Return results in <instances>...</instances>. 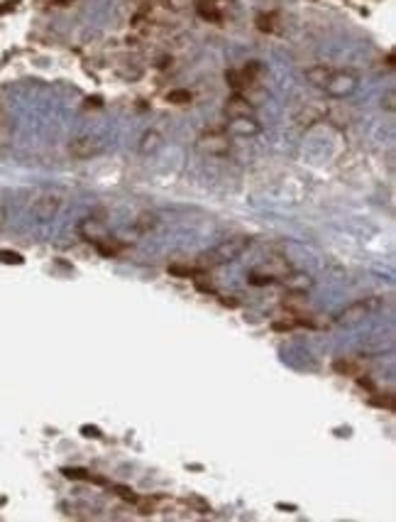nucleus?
<instances>
[{
    "label": "nucleus",
    "mask_w": 396,
    "mask_h": 522,
    "mask_svg": "<svg viewBox=\"0 0 396 522\" xmlns=\"http://www.w3.org/2000/svg\"><path fill=\"white\" fill-rule=\"evenodd\" d=\"M250 243L252 241L247 236L225 238V241L218 243L213 250H208V253H203L201 258H198V268L206 272L208 268H218V265L233 263V260H237L242 253H245L247 248H250Z\"/></svg>",
    "instance_id": "nucleus-1"
},
{
    "label": "nucleus",
    "mask_w": 396,
    "mask_h": 522,
    "mask_svg": "<svg viewBox=\"0 0 396 522\" xmlns=\"http://www.w3.org/2000/svg\"><path fill=\"white\" fill-rule=\"evenodd\" d=\"M358 86H360L358 74L350 72V69H342V72L330 74L323 89L330 98H347V96H352L355 91H358Z\"/></svg>",
    "instance_id": "nucleus-2"
},
{
    "label": "nucleus",
    "mask_w": 396,
    "mask_h": 522,
    "mask_svg": "<svg viewBox=\"0 0 396 522\" xmlns=\"http://www.w3.org/2000/svg\"><path fill=\"white\" fill-rule=\"evenodd\" d=\"M382 299L380 297H364L360 299V302L350 304V307H345L340 312V314L335 316V324H340V326H355L358 321H362L364 316H369L374 312V309H380Z\"/></svg>",
    "instance_id": "nucleus-3"
},
{
    "label": "nucleus",
    "mask_w": 396,
    "mask_h": 522,
    "mask_svg": "<svg viewBox=\"0 0 396 522\" xmlns=\"http://www.w3.org/2000/svg\"><path fill=\"white\" fill-rule=\"evenodd\" d=\"M196 145L208 157H225L230 152V135L225 130H208L198 138Z\"/></svg>",
    "instance_id": "nucleus-4"
},
{
    "label": "nucleus",
    "mask_w": 396,
    "mask_h": 522,
    "mask_svg": "<svg viewBox=\"0 0 396 522\" xmlns=\"http://www.w3.org/2000/svg\"><path fill=\"white\" fill-rule=\"evenodd\" d=\"M69 152H71V157L76 160H91V157H98L103 152V140L101 138H95V135H78L69 142Z\"/></svg>",
    "instance_id": "nucleus-5"
},
{
    "label": "nucleus",
    "mask_w": 396,
    "mask_h": 522,
    "mask_svg": "<svg viewBox=\"0 0 396 522\" xmlns=\"http://www.w3.org/2000/svg\"><path fill=\"white\" fill-rule=\"evenodd\" d=\"M225 133L230 138H255V135L262 133V125L255 116H240V118H228Z\"/></svg>",
    "instance_id": "nucleus-6"
},
{
    "label": "nucleus",
    "mask_w": 396,
    "mask_h": 522,
    "mask_svg": "<svg viewBox=\"0 0 396 522\" xmlns=\"http://www.w3.org/2000/svg\"><path fill=\"white\" fill-rule=\"evenodd\" d=\"M59 206H62V199L56 197V194H42V197L34 199L32 214L37 221H51L56 216V211H59Z\"/></svg>",
    "instance_id": "nucleus-7"
},
{
    "label": "nucleus",
    "mask_w": 396,
    "mask_h": 522,
    "mask_svg": "<svg viewBox=\"0 0 396 522\" xmlns=\"http://www.w3.org/2000/svg\"><path fill=\"white\" fill-rule=\"evenodd\" d=\"M78 236L89 243H98V241H103V238H108V228H106V224H103V219L89 216V219H84L81 224H78Z\"/></svg>",
    "instance_id": "nucleus-8"
},
{
    "label": "nucleus",
    "mask_w": 396,
    "mask_h": 522,
    "mask_svg": "<svg viewBox=\"0 0 396 522\" xmlns=\"http://www.w3.org/2000/svg\"><path fill=\"white\" fill-rule=\"evenodd\" d=\"M225 116L228 118H240V116H255V106L250 103V98L242 94H233L225 103Z\"/></svg>",
    "instance_id": "nucleus-9"
},
{
    "label": "nucleus",
    "mask_w": 396,
    "mask_h": 522,
    "mask_svg": "<svg viewBox=\"0 0 396 522\" xmlns=\"http://www.w3.org/2000/svg\"><path fill=\"white\" fill-rule=\"evenodd\" d=\"M281 280H284L286 290H289V292H296V294H306L313 285L308 275H303V272H291V270L281 277Z\"/></svg>",
    "instance_id": "nucleus-10"
},
{
    "label": "nucleus",
    "mask_w": 396,
    "mask_h": 522,
    "mask_svg": "<svg viewBox=\"0 0 396 522\" xmlns=\"http://www.w3.org/2000/svg\"><path fill=\"white\" fill-rule=\"evenodd\" d=\"M167 272L172 277H181V280H198V277L203 275L201 268H196V265H179V263L167 265Z\"/></svg>",
    "instance_id": "nucleus-11"
},
{
    "label": "nucleus",
    "mask_w": 396,
    "mask_h": 522,
    "mask_svg": "<svg viewBox=\"0 0 396 522\" xmlns=\"http://www.w3.org/2000/svg\"><path fill=\"white\" fill-rule=\"evenodd\" d=\"M62 476L69 478V481H91V483H98V486H106V478H98L93 476L91 471H86V468H62Z\"/></svg>",
    "instance_id": "nucleus-12"
},
{
    "label": "nucleus",
    "mask_w": 396,
    "mask_h": 522,
    "mask_svg": "<svg viewBox=\"0 0 396 522\" xmlns=\"http://www.w3.org/2000/svg\"><path fill=\"white\" fill-rule=\"evenodd\" d=\"M159 147H162V135L156 133V130H147L140 140V152L142 155H154Z\"/></svg>",
    "instance_id": "nucleus-13"
},
{
    "label": "nucleus",
    "mask_w": 396,
    "mask_h": 522,
    "mask_svg": "<svg viewBox=\"0 0 396 522\" xmlns=\"http://www.w3.org/2000/svg\"><path fill=\"white\" fill-rule=\"evenodd\" d=\"M196 10H198L201 17L211 20V23H220V20H223V12L218 10L213 0H198V3H196Z\"/></svg>",
    "instance_id": "nucleus-14"
},
{
    "label": "nucleus",
    "mask_w": 396,
    "mask_h": 522,
    "mask_svg": "<svg viewBox=\"0 0 396 522\" xmlns=\"http://www.w3.org/2000/svg\"><path fill=\"white\" fill-rule=\"evenodd\" d=\"M93 246H95V250L103 255V258H115L117 253H123V250H125L123 243H115L110 236L103 238V241H98V243H93Z\"/></svg>",
    "instance_id": "nucleus-15"
},
{
    "label": "nucleus",
    "mask_w": 396,
    "mask_h": 522,
    "mask_svg": "<svg viewBox=\"0 0 396 522\" xmlns=\"http://www.w3.org/2000/svg\"><path fill=\"white\" fill-rule=\"evenodd\" d=\"M330 74H333V69H328V67H323V64H321V67L308 69V72H306V79L311 81L313 86H321V89H323Z\"/></svg>",
    "instance_id": "nucleus-16"
},
{
    "label": "nucleus",
    "mask_w": 396,
    "mask_h": 522,
    "mask_svg": "<svg viewBox=\"0 0 396 522\" xmlns=\"http://www.w3.org/2000/svg\"><path fill=\"white\" fill-rule=\"evenodd\" d=\"M167 101L174 103V106H186V103L194 101V94L189 89H174L167 94Z\"/></svg>",
    "instance_id": "nucleus-17"
},
{
    "label": "nucleus",
    "mask_w": 396,
    "mask_h": 522,
    "mask_svg": "<svg viewBox=\"0 0 396 522\" xmlns=\"http://www.w3.org/2000/svg\"><path fill=\"white\" fill-rule=\"evenodd\" d=\"M333 368H335L338 373H340V376H350V378L362 376V371H360V365H358V363H352V360H335Z\"/></svg>",
    "instance_id": "nucleus-18"
},
{
    "label": "nucleus",
    "mask_w": 396,
    "mask_h": 522,
    "mask_svg": "<svg viewBox=\"0 0 396 522\" xmlns=\"http://www.w3.org/2000/svg\"><path fill=\"white\" fill-rule=\"evenodd\" d=\"M247 282L255 287H267V285H274L277 280H274L272 275H267V272H262V270H252L250 275H247Z\"/></svg>",
    "instance_id": "nucleus-19"
},
{
    "label": "nucleus",
    "mask_w": 396,
    "mask_h": 522,
    "mask_svg": "<svg viewBox=\"0 0 396 522\" xmlns=\"http://www.w3.org/2000/svg\"><path fill=\"white\" fill-rule=\"evenodd\" d=\"M154 226H156L154 214H140L137 219H135V230H140V233H150Z\"/></svg>",
    "instance_id": "nucleus-20"
},
{
    "label": "nucleus",
    "mask_w": 396,
    "mask_h": 522,
    "mask_svg": "<svg viewBox=\"0 0 396 522\" xmlns=\"http://www.w3.org/2000/svg\"><path fill=\"white\" fill-rule=\"evenodd\" d=\"M0 263H5V265H23L25 258L20 253H12V250H0Z\"/></svg>",
    "instance_id": "nucleus-21"
},
{
    "label": "nucleus",
    "mask_w": 396,
    "mask_h": 522,
    "mask_svg": "<svg viewBox=\"0 0 396 522\" xmlns=\"http://www.w3.org/2000/svg\"><path fill=\"white\" fill-rule=\"evenodd\" d=\"M382 108H384L386 113H394L396 111V94H394V89H389L384 96H382Z\"/></svg>",
    "instance_id": "nucleus-22"
},
{
    "label": "nucleus",
    "mask_w": 396,
    "mask_h": 522,
    "mask_svg": "<svg viewBox=\"0 0 396 522\" xmlns=\"http://www.w3.org/2000/svg\"><path fill=\"white\" fill-rule=\"evenodd\" d=\"M257 28L262 32H274V15H259L257 17Z\"/></svg>",
    "instance_id": "nucleus-23"
},
{
    "label": "nucleus",
    "mask_w": 396,
    "mask_h": 522,
    "mask_svg": "<svg viewBox=\"0 0 396 522\" xmlns=\"http://www.w3.org/2000/svg\"><path fill=\"white\" fill-rule=\"evenodd\" d=\"M115 493L120 495V498H123V500H128V503H140V498L135 495V490H132V488H125V486H117Z\"/></svg>",
    "instance_id": "nucleus-24"
},
{
    "label": "nucleus",
    "mask_w": 396,
    "mask_h": 522,
    "mask_svg": "<svg viewBox=\"0 0 396 522\" xmlns=\"http://www.w3.org/2000/svg\"><path fill=\"white\" fill-rule=\"evenodd\" d=\"M84 434L86 437H101V432H98L95 427H84Z\"/></svg>",
    "instance_id": "nucleus-25"
},
{
    "label": "nucleus",
    "mask_w": 396,
    "mask_h": 522,
    "mask_svg": "<svg viewBox=\"0 0 396 522\" xmlns=\"http://www.w3.org/2000/svg\"><path fill=\"white\" fill-rule=\"evenodd\" d=\"M3 221H5V208L0 206V224H3Z\"/></svg>",
    "instance_id": "nucleus-26"
}]
</instances>
